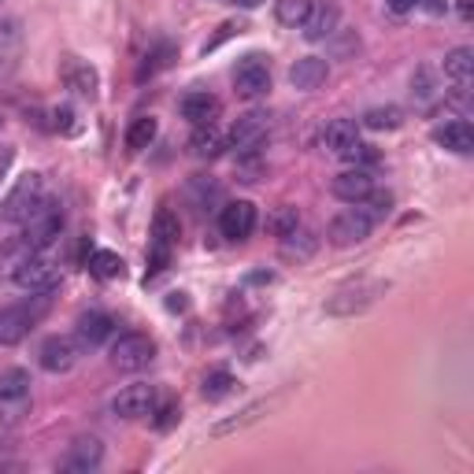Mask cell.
<instances>
[{
	"label": "cell",
	"instance_id": "obj_1",
	"mask_svg": "<svg viewBox=\"0 0 474 474\" xmlns=\"http://www.w3.org/2000/svg\"><path fill=\"white\" fill-rule=\"evenodd\" d=\"M45 201V178L37 170L23 174L19 182L8 190V197L0 201V222H12V226H23L26 215Z\"/></svg>",
	"mask_w": 474,
	"mask_h": 474
},
{
	"label": "cell",
	"instance_id": "obj_2",
	"mask_svg": "<svg viewBox=\"0 0 474 474\" xmlns=\"http://www.w3.org/2000/svg\"><path fill=\"white\" fill-rule=\"evenodd\" d=\"M59 230H64V208L45 197V201L26 215V222H23V242H26L30 249L45 252V249L56 242V237H59Z\"/></svg>",
	"mask_w": 474,
	"mask_h": 474
},
{
	"label": "cell",
	"instance_id": "obj_3",
	"mask_svg": "<svg viewBox=\"0 0 474 474\" xmlns=\"http://www.w3.org/2000/svg\"><path fill=\"white\" fill-rule=\"evenodd\" d=\"M30 407V375L23 367L0 371V423H19Z\"/></svg>",
	"mask_w": 474,
	"mask_h": 474
},
{
	"label": "cell",
	"instance_id": "obj_4",
	"mask_svg": "<svg viewBox=\"0 0 474 474\" xmlns=\"http://www.w3.org/2000/svg\"><path fill=\"white\" fill-rule=\"evenodd\" d=\"M371 230H375V219L356 204V208H345V211H337L330 219L326 237H330V245H337V249H352V245H364L371 237Z\"/></svg>",
	"mask_w": 474,
	"mask_h": 474
},
{
	"label": "cell",
	"instance_id": "obj_5",
	"mask_svg": "<svg viewBox=\"0 0 474 474\" xmlns=\"http://www.w3.org/2000/svg\"><path fill=\"white\" fill-rule=\"evenodd\" d=\"M152 356H156V345L152 337L145 334H123L115 345H111V367L115 371H127V375H138L152 364Z\"/></svg>",
	"mask_w": 474,
	"mask_h": 474
},
{
	"label": "cell",
	"instance_id": "obj_6",
	"mask_svg": "<svg viewBox=\"0 0 474 474\" xmlns=\"http://www.w3.org/2000/svg\"><path fill=\"white\" fill-rule=\"evenodd\" d=\"M174 242H178V219L167 208H160L156 219H152V237H149V278H156L160 271H167Z\"/></svg>",
	"mask_w": 474,
	"mask_h": 474
},
{
	"label": "cell",
	"instance_id": "obj_7",
	"mask_svg": "<svg viewBox=\"0 0 474 474\" xmlns=\"http://www.w3.org/2000/svg\"><path fill=\"white\" fill-rule=\"evenodd\" d=\"M41 312H45V293L37 296L34 304H12V308H0V348L19 345V341L30 334V326L41 319Z\"/></svg>",
	"mask_w": 474,
	"mask_h": 474
},
{
	"label": "cell",
	"instance_id": "obj_8",
	"mask_svg": "<svg viewBox=\"0 0 474 474\" xmlns=\"http://www.w3.org/2000/svg\"><path fill=\"white\" fill-rule=\"evenodd\" d=\"M233 89L237 97H245V100H256L271 89V64H267V56L252 52L245 59H237V67H233Z\"/></svg>",
	"mask_w": 474,
	"mask_h": 474
},
{
	"label": "cell",
	"instance_id": "obj_9",
	"mask_svg": "<svg viewBox=\"0 0 474 474\" xmlns=\"http://www.w3.org/2000/svg\"><path fill=\"white\" fill-rule=\"evenodd\" d=\"M267 130H271V115H263V111H245V115L233 118L230 145L242 152V156H252V152L267 141Z\"/></svg>",
	"mask_w": 474,
	"mask_h": 474
},
{
	"label": "cell",
	"instance_id": "obj_10",
	"mask_svg": "<svg viewBox=\"0 0 474 474\" xmlns=\"http://www.w3.org/2000/svg\"><path fill=\"white\" fill-rule=\"evenodd\" d=\"M78 337H67V334H52L45 337V345L37 348V364L48 371V375H67L75 364H78Z\"/></svg>",
	"mask_w": 474,
	"mask_h": 474
},
{
	"label": "cell",
	"instance_id": "obj_11",
	"mask_svg": "<svg viewBox=\"0 0 474 474\" xmlns=\"http://www.w3.org/2000/svg\"><path fill=\"white\" fill-rule=\"evenodd\" d=\"M19 289H30V293H48V289H56V282H59V271H56V263L45 256V252H30L26 260H23V267L15 271V278H12Z\"/></svg>",
	"mask_w": 474,
	"mask_h": 474
},
{
	"label": "cell",
	"instance_id": "obj_12",
	"mask_svg": "<svg viewBox=\"0 0 474 474\" xmlns=\"http://www.w3.org/2000/svg\"><path fill=\"white\" fill-rule=\"evenodd\" d=\"M152 407H156V386L149 382H134L111 400V411L118 419H149Z\"/></svg>",
	"mask_w": 474,
	"mask_h": 474
},
{
	"label": "cell",
	"instance_id": "obj_13",
	"mask_svg": "<svg viewBox=\"0 0 474 474\" xmlns=\"http://www.w3.org/2000/svg\"><path fill=\"white\" fill-rule=\"evenodd\" d=\"M219 230L230 242H245V237L256 230V204L252 201H230L219 211Z\"/></svg>",
	"mask_w": 474,
	"mask_h": 474
},
{
	"label": "cell",
	"instance_id": "obj_14",
	"mask_svg": "<svg viewBox=\"0 0 474 474\" xmlns=\"http://www.w3.org/2000/svg\"><path fill=\"white\" fill-rule=\"evenodd\" d=\"M375 293H382V282H356V285H345L341 293H334V301L326 304L330 315H352V312H364Z\"/></svg>",
	"mask_w": 474,
	"mask_h": 474
},
{
	"label": "cell",
	"instance_id": "obj_15",
	"mask_svg": "<svg viewBox=\"0 0 474 474\" xmlns=\"http://www.w3.org/2000/svg\"><path fill=\"white\" fill-rule=\"evenodd\" d=\"M371 190H375V178L364 167H348V170H341L334 182H330V193L337 201H345V204H360Z\"/></svg>",
	"mask_w": 474,
	"mask_h": 474
},
{
	"label": "cell",
	"instance_id": "obj_16",
	"mask_svg": "<svg viewBox=\"0 0 474 474\" xmlns=\"http://www.w3.org/2000/svg\"><path fill=\"white\" fill-rule=\"evenodd\" d=\"M326 78H330V64L323 56H304V59H296V64L289 67V82H293V89H301V93L319 89Z\"/></svg>",
	"mask_w": 474,
	"mask_h": 474
},
{
	"label": "cell",
	"instance_id": "obj_17",
	"mask_svg": "<svg viewBox=\"0 0 474 474\" xmlns=\"http://www.w3.org/2000/svg\"><path fill=\"white\" fill-rule=\"evenodd\" d=\"M337 23H341V8L334 5V0H319V5H312L301 30H304L308 41H323V37H330L337 30Z\"/></svg>",
	"mask_w": 474,
	"mask_h": 474
},
{
	"label": "cell",
	"instance_id": "obj_18",
	"mask_svg": "<svg viewBox=\"0 0 474 474\" xmlns=\"http://www.w3.org/2000/svg\"><path fill=\"white\" fill-rule=\"evenodd\" d=\"M100 459H104L100 438H78V441H71V448H67V456H64V470L86 474V470H97Z\"/></svg>",
	"mask_w": 474,
	"mask_h": 474
},
{
	"label": "cell",
	"instance_id": "obj_19",
	"mask_svg": "<svg viewBox=\"0 0 474 474\" xmlns=\"http://www.w3.org/2000/svg\"><path fill=\"white\" fill-rule=\"evenodd\" d=\"M434 141L456 156H467L474 149V127L467 123V118H452V123L445 127H434Z\"/></svg>",
	"mask_w": 474,
	"mask_h": 474
},
{
	"label": "cell",
	"instance_id": "obj_20",
	"mask_svg": "<svg viewBox=\"0 0 474 474\" xmlns=\"http://www.w3.org/2000/svg\"><path fill=\"white\" fill-rule=\"evenodd\" d=\"M315 249H319V237H315L312 230H304V226H296V230L282 233V256H285V260L304 263V260L315 256Z\"/></svg>",
	"mask_w": 474,
	"mask_h": 474
},
{
	"label": "cell",
	"instance_id": "obj_21",
	"mask_svg": "<svg viewBox=\"0 0 474 474\" xmlns=\"http://www.w3.org/2000/svg\"><path fill=\"white\" fill-rule=\"evenodd\" d=\"M178 108H182V118H190L193 127H208L219 115V100L211 93H186Z\"/></svg>",
	"mask_w": 474,
	"mask_h": 474
},
{
	"label": "cell",
	"instance_id": "obj_22",
	"mask_svg": "<svg viewBox=\"0 0 474 474\" xmlns=\"http://www.w3.org/2000/svg\"><path fill=\"white\" fill-rule=\"evenodd\" d=\"M75 337H78L82 348H97V345H104L111 337V319L104 312H86L78 319V326H75Z\"/></svg>",
	"mask_w": 474,
	"mask_h": 474
},
{
	"label": "cell",
	"instance_id": "obj_23",
	"mask_svg": "<svg viewBox=\"0 0 474 474\" xmlns=\"http://www.w3.org/2000/svg\"><path fill=\"white\" fill-rule=\"evenodd\" d=\"M222 149H226V138L215 130V123L193 127V134H190V152H193L197 160H215V156H222Z\"/></svg>",
	"mask_w": 474,
	"mask_h": 474
},
{
	"label": "cell",
	"instance_id": "obj_24",
	"mask_svg": "<svg viewBox=\"0 0 474 474\" xmlns=\"http://www.w3.org/2000/svg\"><path fill=\"white\" fill-rule=\"evenodd\" d=\"M67 89H75L78 97H97V89H100V75H97V67H89V64H82V59H71L67 64Z\"/></svg>",
	"mask_w": 474,
	"mask_h": 474
},
{
	"label": "cell",
	"instance_id": "obj_25",
	"mask_svg": "<svg viewBox=\"0 0 474 474\" xmlns=\"http://www.w3.org/2000/svg\"><path fill=\"white\" fill-rule=\"evenodd\" d=\"M445 78L456 82V86H470V75H474V52L470 48H452L441 64Z\"/></svg>",
	"mask_w": 474,
	"mask_h": 474
},
{
	"label": "cell",
	"instance_id": "obj_26",
	"mask_svg": "<svg viewBox=\"0 0 474 474\" xmlns=\"http://www.w3.org/2000/svg\"><path fill=\"white\" fill-rule=\"evenodd\" d=\"M360 123L367 127V130H400L404 127V111L397 108V104H382V108H371V111H364V118Z\"/></svg>",
	"mask_w": 474,
	"mask_h": 474
},
{
	"label": "cell",
	"instance_id": "obj_27",
	"mask_svg": "<svg viewBox=\"0 0 474 474\" xmlns=\"http://www.w3.org/2000/svg\"><path fill=\"white\" fill-rule=\"evenodd\" d=\"M271 407H274V400H256V404H249L242 415H233V419L219 423L211 434H215V438H226V434H233V430H245V427H252V423L260 419V415H263V411H271Z\"/></svg>",
	"mask_w": 474,
	"mask_h": 474
},
{
	"label": "cell",
	"instance_id": "obj_28",
	"mask_svg": "<svg viewBox=\"0 0 474 474\" xmlns=\"http://www.w3.org/2000/svg\"><path fill=\"white\" fill-rule=\"evenodd\" d=\"M156 134H160V123L152 115H138L134 123H130V130H127V149L130 152H141V149H149L152 141H156Z\"/></svg>",
	"mask_w": 474,
	"mask_h": 474
},
{
	"label": "cell",
	"instance_id": "obj_29",
	"mask_svg": "<svg viewBox=\"0 0 474 474\" xmlns=\"http://www.w3.org/2000/svg\"><path fill=\"white\" fill-rule=\"evenodd\" d=\"M86 267H89V274H93V278H100V282L123 278V260H118L115 252H108V249H97V252H89Z\"/></svg>",
	"mask_w": 474,
	"mask_h": 474
},
{
	"label": "cell",
	"instance_id": "obj_30",
	"mask_svg": "<svg viewBox=\"0 0 474 474\" xmlns=\"http://www.w3.org/2000/svg\"><path fill=\"white\" fill-rule=\"evenodd\" d=\"M312 5H315V0H274V19L282 26H289V30H296V26L308 19Z\"/></svg>",
	"mask_w": 474,
	"mask_h": 474
},
{
	"label": "cell",
	"instance_id": "obj_31",
	"mask_svg": "<svg viewBox=\"0 0 474 474\" xmlns=\"http://www.w3.org/2000/svg\"><path fill=\"white\" fill-rule=\"evenodd\" d=\"M356 138H360V134H356V123H352V118H334V123H326V130H323V145L337 156L345 145H352Z\"/></svg>",
	"mask_w": 474,
	"mask_h": 474
},
{
	"label": "cell",
	"instance_id": "obj_32",
	"mask_svg": "<svg viewBox=\"0 0 474 474\" xmlns=\"http://www.w3.org/2000/svg\"><path fill=\"white\" fill-rule=\"evenodd\" d=\"M233 389H237V378H233L230 371H208V375H204V386H201L204 400H226Z\"/></svg>",
	"mask_w": 474,
	"mask_h": 474
},
{
	"label": "cell",
	"instance_id": "obj_33",
	"mask_svg": "<svg viewBox=\"0 0 474 474\" xmlns=\"http://www.w3.org/2000/svg\"><path fill=\"white\" fill-rule=\"evenodd\" d=\"M30 252H34V249L23 242V237H19V242H12L5 252H0V278H8V282H12V278H15V271L23 267V260H26Z\"/></svg>",
	"mask_w": 474,
	"mask_h": 474
},
{
	"label": "cell",
	"instance_id": "obj_34",
	"mask_svg": "<svg viewBox=\"0 0 474 474\" xmlns=\"http://www.w3.org/2000/svg\"><path fill=\"white\" fill-rule=\"evenodd\" d=\"M411 97H415V104H430L434 97H438V89H434V75L423 67V71H415V78H411Z\"/></svg>",
	"mask_w": 474,
	"mask_h": 474
},
{
	"label": "cell",
	"instance_id": "obj_35",
	"mask_svg": "<svg viewBox=\"0 0 474 474\" xmlns=\"http://www.w3.org/2000/svg\"><path fill=\"white\" fill-rule=\"evenodd\" d=\"M360 204H364V211H367V215L378 222V219H386V215H389V208H393V197H389V193H375V190H371V193H367Z\"/></svg>",
	"mask_w": 474,
	"mask_h": 474
},
{
	"label": "cell",
	"instance_id": "obj_36",
	"mask_svg": "<svg viewBox=\"0 0 474 474\" xmlns=\"http://www.w3.org/2000/svg\"><path fill=\"white\" fill-rule=\"evenodd\" d=\"M75 118H78L75 108L64 104V108H56V111H52V127H56L59 134H78V123H75Z\"/></svg>",
	"mask_w": 474,
	"mask_h": 474
},
{
	"label": "cell",
	"instance_id": "obj_37",
	"mask_svg": "<svg viewBox=\"0 0 474 474\" xmlns=\"http://www.w3.org/2000/svg\"><path fill=\"white\" fill-rule=\"evenodd\" d=\"M152 415H156V419H152L156 430H170L178 419H182V411H178V404H156Z\"/></svg>",
	"mask_w": 474,
	"mask_h": 474
},
{
	"label": "cell",
	"instance_id": "obj_38",
	"mask_svg": "<svg viewBox=\"0 0 474 474\" xmlns=\"http://www.w3.org/2000/svg\"><path fill=\"white\" fill-rule=\"evenodd\" d=\"M341 160H348V163H356V167H360V163H367V160H375V152H371V145H364L360 138H356L352 145H345L341 152H337Z\"/></svg>",
	"mask_w": 474,
	"mask_h": 474
},
{
	"label": "cell",
	"instance_id": "obj_39",
	"mask_svg": "<svg viewBox=\"0 0 474 474\" xmlns=\"http://www.w3.org/2000/svg\"><path fill=\"white\" fill-rule=\"evenodd\" d=\"M271 226H274V233L282 237V233H289V230L301 226V219H296V211H293V208H282V211L274 215V222H271Z\"/></svg>",
	"mask_w": 474,
	"mask_h": 474
},
{
	"label": "cell",
	"instance_id": "obj_40",
	"mask_svg": "<svg viewBox=\"0 0 474 474\" xmlns=\"http://www.w3.org/2000/svg\"><path fill=\"white\" fill-rule=\"evenodd\" d=\"M12 163H15V149H12V145H0V182H5V178H8Z\"/></svg>",
	"mask_w": 474,
	"mask_h": 474
},
{
	"label": "cell",
	"instance_id": "obj_41",
	"mask_svg": "<svg viewBox=\"0 0 474 474\" xmlns=\"http://www.w3.org/2000/svg\"><path fill=\"white\" fill-rule=\"evenodd\" d=\"M8 41H19V23H15V19H5V23H0V48H5Z\"/></svg>",
	"mask_w": 474,
	"mask_h": 474
},
{
	"label": "cell",
	"instance_id": "obj_42",
	"mask_svg": "<svg viewBox=\"0 0 474 474\" xmlns=\"http://www.w3.org/2000/svg\"><path fill=\"white\" fill-rule=\"evenodd\" d=\"M415 8H423V12H430V15H445V12H448V0H419Z\"/></svg>",
	"mask_w": 474,
	"mask_h": 474
},
{
	"label": "cell",
	"instance_id": "obj_43",
	"mask_svg": "<svg viewBox=\"0 0 474 474\" xmlns=\"http://www.w3.org/2000/svg\"><path fill=\"white\" fill-rule=\"evenodd\" d=\"M415 5H419V0H386V8H389L393 15H407Z\"/></svg>",
	"mask_w": 474,
	"mask_h": 474
},
{
	"label": "cell",
	"instance_id": "obj_44",
	"mask_svg": "<svg viewBox=\"0 0 474 474\" xmlns=\"http://www.w3.org/2000/svg\"><path fill=\"white\" fill-rule=\"evenodd\" d=\"M167 308H170V312H186V293H170Z\"/></svg>",
	"mask_w": 474,
	"mask_h": 474
},
{
	"label": "cell",
	"instance_id": "obj_45",
	"mask_svg": "<svg viewBox=\"0 0 474 474\" xmlns=\"http://www.w3.org/2000/svg\"><path fill=\"white\" fill-rule=\"evenodd\" d=\"M233 5H242V8H249V12H252V8H260V5H263V0H233Z\"/></svg>",
	"mask_w": 474,
	"mask_h": 474
},
{
	"label": "cell",
	"instance_id": "obj_46",
	"mask_svg": "<svg viewBox=\"0 0 474 474\" xmlns=\"http://www.w3.org/2000/svg\"><path fill=\"white\" fill-rule=\"evenodd\" d=\"M459 15H463V19H470V0H459Z\"/></svg>",
	"mask_w": 474,
	"mask_h": 474
}]
</instances>
